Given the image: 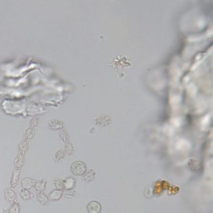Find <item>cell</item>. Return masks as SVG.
I'll list each match as a JSON object with an SVG mask.
<instances>
[{
  "label": "cell",
  "instance_id": "obj_1",
  "mask_svg": "<svg viewBox=\"0 0 213 213\" xmlns=\"http://www.w3.org/2000/svg\"><path fill=\"white\" fill-rule=\"evenodd\" d=\"M86 170L85 164L82 161H75L71 166V171L76 176L83 175Z\"/></svg>",
  "mask_w": 213,
  "mask_h": 213
},
{
  "label": "cell",
  "instance_id": "obj_2",
  "mask_svg": "<svg viewBox=\"0 0 213 213\" xmlns=\"http://www.w3.org/2000/svg\"><path fill=\"white\" fill-rule=\"evenodd\" d=\"M21 174L20 169H15L12 173L10 182V185L11 188H16L18 185L20 177Z\"/></svg>",
  "mask_w": 213,
  "mask_h": 213
},
{
  "label": "cell",
  "instance_id": "obj_3",
  "mask_svg": "<svg viewBox=\"0 0 213 213\" xmlns=\"http://www.w3.org/2000/svg\"><path fill=\"white\" fill-rule=\"evenodd\" d=\"M101 210V206L99 203L93 201L87 206V211L88 213H99Z\"/></svg>",
  "mask_w": 213,
  "mask_h": 213
},
{
  "label": "cell",
  "instance_id": "obj_4",
  "mask_svg": "<svg viewBox=\"0 0 213 213\" xmlns=\"http://www.w3.org/2000/svg\"><path fill=\"white\" fill-rule=\"evenodd\" d=\"M4 196L5 200L11 204L16 202V194L15 191L10 188H7L5 190Z\"/></svg>",
  "mask_w": 213,
  "mask_h": 213
},
{
  "label": "cell",
  "instance_id": "obj_5",
  "mask_svg": "<svg viewBox=\"0 0 213 213\" xmlns=\"http://www.w3.org/2000/svg\"><path fill=\"white\" fill-rule=\"evenodd\" d=\"M24 155L23 153H18L14 161L15 169H21L23 168L24 164Z\"/></svg>",
  "mask_w": 213,
  "mask_h": 213
},
{
  "label": "cell",
  "instance_id": "obj_6",
  "mask_svg": "<svg viewBox=\"0 0 213 213\" xmlns=\"http://www.w3.org/2000/svg\"><path fill=\"white\" fill-rule=\"evenodd\" d=\"M35 183H36V181L31 179V178L26 177L21 181V186L23 189L29 190L34 186Z\"/></svg>",
  "mask_w": 213,
  "mask_h": 213
},
{
  "label": "cell",
  "instance_id": "obj_7",
  "mask_svg": "<svg viewBox=\"0 0 213 213\" xmlns=\"http://www.w3.org/2000/svg\"><path fill=\"white\" fill-rule=\"evenodd\" d=\"M83 175V181L86 183H89L94 180L96 176V171L95 170L91 169L88 171H85V173Z\"/></svg>",
  "mask_w": 213,
  "mask_h": 213
},
{
  "label": "cell",
  "instance_id": "obj_8",
  "mask_svg": "<svg viewBox=\"0 0 213 213\" xmlns=\"http://www.w3.org/2000/svg\"><path fill=\"white\" fill-rule=\"evenodd\" d=\"M63 196V191L59 190H54L51 191L48 195V199L51 201H56L59 200Z\"/></svg>",
  "mask_w": 213,
  "mask_h": 213
},
{
  "label": "cell",
  "instance_id": "obj_9",
  "mask_svg": "<svg viewBox=\"0 0 213 213\" xmlns=\"http://www.w3.org/2000/svg\"><path fill=\"white\" fill-rule=\"evenodd\" d=\"M47 184V181L44 179L42 178L38 181H37L34 185V189L36 190L38 193H40V192H43V191L45 190L46 188V186Z\"/></svg>",
  "mask_w": 213,
  "mask_h": 213
},
{
  "label": "cell",
  "instance_id": "obj_10",
  "mask_svg": "<svg viewBox=\"0 0 213 213\" xmlns=\"http://www.w3.org/2000/svg\"><path fill=\"white\" fill-rule=\"evenodd\" d=\"M63 127V123L58 119H53L49 122V128L51 130H57Z\"/></svg>",
  "mask_w": 213,
  "mask_h": 213
},
{
  "label": "cell",
  "instance_id": "obj_11",
  "mask_svg": "<svg viewBox=\"0 0 213 213\" xmlns=\"http://www.w3.org/2000/svg\"><path fill=\"white\" fill-rule=\"evenodd\" d=\"M37 200L39 202V203L43 206H46L49 203V199L48 197L43 193V192H40L38 193L37 194Z\"/></svg>",
  "mask_w": 213,
  "mask_h": 213
},
{
  "label": "cell",
  "instance_id": "obj_12",
  "mask_svg": "<svg viewBox=\"0 0 213 213\" xmlns=\"http://www.w3.org/2000/svg\"><path fill=\"white\" fill-rule=\"evenodd\" d=\"M64 181V190H73L75 185L76 181L73 178H67Z\"/></svg>",
  "mask_w": 213,
  "mask_h": 213
},
{
  "label": "cell",
  "instance_id": "obj_13",
  "mask_svg": "<svg viewBox=\"0 0 213 213\" xmlns=\"http://www.w3.org/2000/svg\"><path fill=\"white\" fill-rule=\"evenodd\" d=\"M65 156V153L62 150L56 151L54 154V160L56 163H60L63 161Z\"/></svg>",
  "mask_w": 213,
  "mask_h": 213
},
{
  "label": "cell",
  "instance_id": "obj_14",
  "mask_svg": "<svg viewBox=\"0 0 213 213\" xmlns=\"http://www.w3.org/2000/svg\"><path fill=\"white\" fill-rule=\"evenodd\" d=\"M20 196L21 198L24 201H28L33 197V194L28 190L22 189L20 192Z\"/></svg>",
  "mask_w": 213,
  "mask_h": 213
},
{
  "label": "cell",
  "instance_id": "obj_15",
  "mask_svg": "<svg viewBox=\"0 0 213 213\" xmlns=\"http://www.w3.org/2000/svg\"><path fill=\"white\" fill-rule=\"evenodd\" d=\"M34 135V130L33 128H29L27 129L26 131L25 132L23 140L26 142H28L29 140H31L33 138Z\"/></svg>",
  "mask_w": 213,
  "mask_h": 213
},
{
  "label": "cell",
  "instance_id": "obj_16",
  "mask_svg": "<svg viewBox=\"0 0 213 213\" xmlns=\"http://www.w3.org/2000/svg\"><path fill=\"white\" fill-rule=\"evenodd\" d=\"M10 213H20L21 212V206L20 204L17 202L11 204V206L9 208Z\"/></svg>",
  "mask_w": 213,
  "mask_h": 213
},
{
  "label": "cell",
  "instance_id": "obj_17",
  "mask_svg": "<svg viewBox=\"0 0 213 213\" xmlns=\"http://www.w3.org/2000/svg\"><path fill=\"white\" fill-rule=\"evenodd\" d=\"M53 184L54 185V186L56 187V190H61L63 191L64 190V181L59 179V178H55L53 180Z\"/></svg>",
  "mask_w": 213,
  "mask_h": 213
},
{
  "label": "cell",
  "instance_id": "obj_18",
  "mask_svg": "<svg viewBox=\"0 0 213 213\" xmlns=\"http://www.w3.org/2000/svg\"><path fill=\"white\" fill-rule=\"evenodd\" d=\"M144 196L148 199H150L153 196V188L151 186L148 185L145 187L143 192Z\"/></svg>",
  "mask_w": 213,
  "mask_h": 213
},
{
  "label": "cell",
  "instance_id": "obj_19",
  "mask_svg": "<svg viewBox=\"0 0 213 213\" xmlns=\"http://www.w3.org/2000/svg\"><path fill=\"white\" fill-rule=\"evenodd\" d=\"M28 150V142L23 140L21 143L19 145V153L25 155Z\"/></svg>",
  "mask_w": 213,
  "mask_h": 213
},
{
  "label": "cell",
  "instance_id": "obj_20",
  "mask_svg": "<svg viewBox=\"0 0 213 213\" xmlns=\"http://www.w3.org/2000/svg\"><path fill=\"white\" fill-rule=\"evenodd\" d=\"M76 192L73 190H64L63 191V196L65 198H73L75 196Z\"/></svg>",
  "mask_w": 213,
  "mask_h": 213
},
{
  "label": "cell",
  "instance_id": "obj_21",
  "mask_svg": "<svg viewBox=\"0 0 213 213\" xmlns=\"http://www.w3.org/2000/svg\"><path fill=\"white\" fill-rule=\"evenodd\" d=\"M64 153H66L67 155H72L73 152V148L72 145V144H70L69 143H66L64 147Z\"/></svg>",
  "mask_w": 213,
  "mask_h": 213
},
{
  "label": "cell",
  "instance_id": "obj_22",
  "mask_svg": "<svg viewBox=\"0 0 213 213\" xmlns=\"http://www.w3.org/2000/svg\"><path fill=\"white\" fill-rule=\"evenodd\" d=\"M39 122H40L39 118H38V117H34V118H33L30 120V122H29V125L31 127V128L37 127L38 124H39Z\"/></svg>",
  "mask_w": 213,
  "mask_h": 213
},
{
  "label": "cell",
  "instance_id": "obj_23",
  "mask_svg": "<svg viewBox=\"0 0 213 213\" xmlns=\"http://www.w3.org/2000/svg\"><path fill=\"white\" fill-rule=\"evenodd\" d=\"M59 138L64 142H67V134L66 133V132L64 130H62L61 131H60L59 132Z\"/></svg>",
  "mask_w": 213,
  "mask_h": 213
},
{
  "label": "cell",
  "instance_id": "obj_24",
  "mask_svg": "<svg viewBox=\"0 0 213 213\" xmlns=\"http://www.w3.org/2000/svg\"><path fill=\"white\" fill-rule=\"evenodd\" d=\"M2 213H10L9 211L7 210V209H3Z\"/></svg>",
  "mask_w": 213,
  "mask_h": 213
}]
</instances>
